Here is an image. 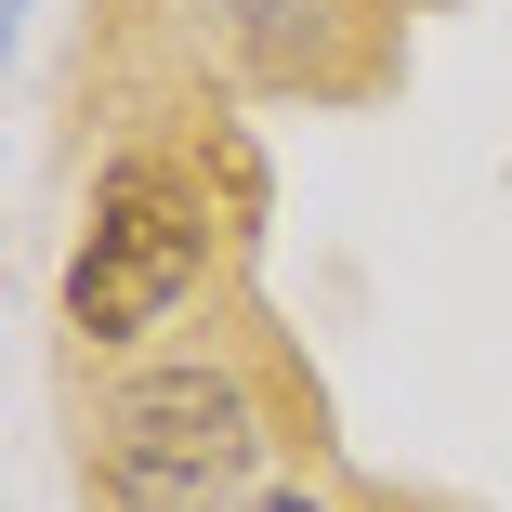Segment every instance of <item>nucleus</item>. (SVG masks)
<instances>
[{"instance_id": "nucleus-1", "label": "nucleus", "mask_w": 512, "mask_h": 512, "mask_svg": "<svg viewBox=\"0 0 512 512\" xmlns=\"http://www.w3.org/2000/svg\"><path fill=\"white\" fill-rule=\"evenodd\" d=\"M197 263H211V211H197V184H184L171 158H119L106 197H92L79 263H66V329H92V342L158 329L171 302L197 289Z\"/></svg>"}, {"instance_id": "nucleus-2", "label": "nucleus", "mask_w": 512, "mask_h": 512, "mask_svg": "<svg viewBox=\"0 0 512 512\" xmlns=\"http://www.w3.org/2000/svg\"><path fill=\"white\" fill-rule=\"evenodd\" d=\"M250 447H263V421H250V394L224 368H158V381H132L106 407L92 473H106V499H132V512H197L211 486L250 473Z\"/></svg>"}, {"instance_id": "nucleus-3", "label": "nucleus", "mask_w": 512, "mask_h": 512, "mask_svg": "<svg viewBox=\"0 0 512 512\" xmlns=\"http://www.w3.org/2000/svg\"><path fill=\"white\" fill-rule=\"evenodd\" d=\"M263 512H316V499H263Z\"/></svg>"}]
</instances>
